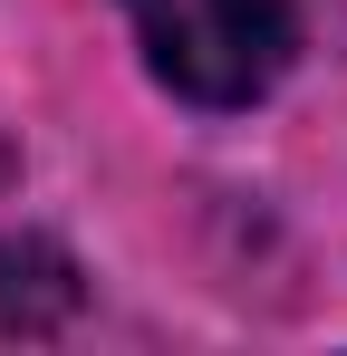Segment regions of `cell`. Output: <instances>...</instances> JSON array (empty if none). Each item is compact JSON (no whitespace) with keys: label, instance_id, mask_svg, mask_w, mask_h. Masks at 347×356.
Returning a JSON list of instances; mask_svg holds the SVG:
<instances>
[{"label":"cell","instance_id":"obj_1","mask_svg":"<svg viewBox=\"0 0 347 356\" xmlns=\"http://www.w3.org/2000/svg\"><path fill=\"white\" fill-rule=\"evenodd\" d=\"M135 49L183 106H261L299 58V10L289 0H125Z\"/></svg>","mask_w":347,"mask_h":356},{"label":"cell","instance_id":"obj_2","mask_svg":"<svg viewBox=\"0 0 347 356\" xmlns=\"http://www.w3.org/2000/svg\"><path fill=\"white\" fill-rule=\"evenodd\" d=\"M77 260L58 250V241H39V232H10L0 241V347L20 337H58L68 318H77Z\"/></svg>","mask_w":347,"mask_h":356}]
</instances>
